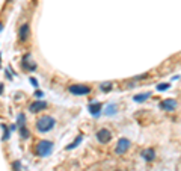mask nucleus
<instances>
[{"label":"nucleus","mask_w":181,"mask_h":171,"mask_svg":"<svg viewBox=\"0 0 181 171\" xmlns=\"http://www.w3.org/2000/svg\"><path fill=\"white\" fill-rule=\"evenodd\" d=\"M55 126H56V120L53 118V117H50V115H42L41 118H38L36 123H35V127H36V130H38L39 133L50 132V130H53Z\"/></svg>","instance_id":"nucleus-1"},{"label":"nucleus","mask_w":181,"mask_h":171,"mask_svg":"<svg viewBox=\"0 0 181 171\" xmlns=\"http://www.w3.org/2000/svg\"><path fill=\"white\" fill-rule=\"evenodd\" d=\"M53 147H55V144H53L51 141L42 139V141H39L38 144H36L35 154H36V156H39V158H47V156H50V154H51Z\"/></svg>","instance_id":"nucleus-2"},{"label":"nucleus","mask_w":181,"mask_h":171,"mask_svg":"<svg viewBox=\"0 0 181 171\" xmlns=\"http://www.w3.org/2000/svg\"><path fill=\"white\" fill-rule=\"evenodd\" d=\"M68 91L73 95H88L92 93V88L88 87V85H83V83H73L68 87Z\"/></svg>","instance_id":"nucleus-3"},{"label":"nucleus","mask_w":181,"mask_h":171,"mask_svg":"<svg viewBox=\"0 0 181 171\" xmlns=\"http://www.w3.org/2000/svg\"><path fill=\"white\" fill-rule=\"evenodd\" d=\"M30 38V26L29 23H23L18 29V40L20 42H26Z\"/></svg>","instance_id":"nucleus-4"},{"label":"nucleus","mask_w":181,"mask_h":171,"mask_svg":"<svg viewBox=\"0 0 181 171\" xmlns=\"http://www.w3.org/2000/svg\"><path fill=\"white\" fill-rule=\"evenodd\" d=\"M128 148H130V141L127 139V138H119L118 142H116V147H115V153L116 154H124Z\"/></svg>","instance_id":"nucleus-5"},{"label":"nucleus","mask_w":181,"mask_h":171,"mask_svg":"<svg viewBox=\"0 0 181 171\" xmlns=\"http://www.w3.org/2000/svg\"><path fill=\"white\" fill-rule=\"evenodd\" d=\"M97 139H98V142H101V144H107V142L112 139L110 130H107V129H100V130L97 132Z\"/></svg>","instance_id":"nucleus-6"},{"label":"nucleus","mask_w":181,"mask_h":171,"mask_svg":"<svg viewBox=\"0 0 181 171\" xmlns=\"http://www.w3.org/2000/svg\"><path fill=\"white\" fill-rule=\"evenodd\" d=\"M29 59H32V55H30V53H26V55L23 56V59H21V67H23V70L35 71L36 70V65H35V64H32V65H30V61Z\"/></svg>","instance_id":"nucleus-7"},{"label":"nucleus","mask_w":181,"mask_h":171,"mask_svg":"<svg viewBox=\"0 0 181 171\" xmlns=\"http://www.w3.org/2000/svg\"><path fill=\"white\" fill-rule=\"evenodd\" d=\"M160 109L166 111V112H172V111L177 109V101H175L174 99H166V100H163L162 103H160Z\"/></svg>","instance_id":"nucleus-8"},{"label":"nucleus","mask_w":181,"mask_h":171,"mask_svg":"<svg viewBox=\"0 0 181 171\" xmlns=\"http://www.w3.org/2000/svg\"><path fill=\"white\" fill-rule=\"evenodd\" d=\"M45 108H47V103H45V101H42V100H36V101H33V103H30L29 111L32 112V114H38V112L44 111Z\"/></svg>","instance_id":"nucleus-9"},{"label":"nucleus","mask_w":181,"mask_h":171,"mask_svg":"<svg viewBox=\"0 0 181 171\" xmlns=\"http://www.w3.org/2000/svg\"><path fill=\"white\" fill-rule=\"evenodd\" d=\"M89 112L94 117H98L101 112H103V105L97 103V101H90V103H89Z\"/></svg>","instance_id":"nucleus-10"},{"label":"nucleus","mask_w":181,"mask_h":171,"mask_svg":"<svg viewBox=\"0 0 181 171\" xmlns=\"http://www.w3.org/2000/svg\"><path fill=\"white\" fill-rule=\"evenodd\" d=\"M142 158L145 159L146 162L154 161V159H156V152H154V148H145V150L142 152Z\"/></svg>","instance_id":"nucleus-11"},{"label":"nucleus","mask_w":181,"mask_h":171,"mask_svg":"<svg viewBox=\"0 0 181 171\" xmlns=\"http://www.w3.org/2000/svg\"><path fill=\"white\" fill-rule=\"evenodd\" d=\"M150 97H151V93H143V94H137V95H134V97H133V100L137 101V103H142V101L148 100Z\"/></svg>","instance_id":"nucleus-12"},{"label":"nucleus","mask_w":181,"mask_h":171,"mask_svg":"<svg viewBox=\"0 0 181 171\" xmlns=\"http://www.w3.org/2000/svg\"><path fill=\"white\" fill-rule=\"evenodd\" d=\"M116 109H118V106L112 103V105H109L107 108L104 109V114L106 115H113V114H116Z\"/></svg>","instance_id":"nucleus-13"},{"label":"nucleus","mask_w":181,"mask_h":171,"mask_svg":"<svg viewBox=\"0 0 181 171\" xmlns=\"http://www.w3.org/2000/svg\"><path fill=\"white\" fill-rule=\"evenodd\" d=\"M82 139H83V136H82V135H79V136L76 138V139H74V141H73V142L70 144V146L67 147V150H73V148H76V147L79 146V144L82 142Z\"/></svg>","instance_id":"nucleus-14"},{"label":"nucleus","mask_w":181,"mask_h":171,"mask_svg":"<svg viewBox=\"0 0 181 171\" xmlns=\"http://www.w3.org/2000/svg\"><path fill=\"white\" fill-rule=\"evenodd\" d=\"M18 130H20V136L23 138V139H27V138L30 136V132L26 129V126H23V127H18Z\"/></svg>","instance_id":"nucleus-15"},{"label":"nucleus","mask_w":181,"mask_h":171,"mask_svg":"<svg viewBox=\"0 0 181 171\" xmlns=\"http://www.w3.org/2000/svg\"><path fill=\"white\" fill-rule=\"evenodd\" d=\"M17 123H18V127H23V126H26V115L21 112V114H18V117H17Z\"/></svg>","instance_id":"nucleus-16"},{"label":"nucleus","mask_w":181,"mask_h":171,"mask_svg":"<svg viewBox=\"0 0 181 171\" xmlns=\"http://www.w3.org/2000/svg\"><path fill=\"white\" fill-rule=\"evenodd\" d=\"M112 87H113V83H112V82H104V83L100 85V89L104 91V93H107V91L112 89Z\"/></svg>","instance_id":"nucleus-17"},{"label":"nucleus","mask_w":181,"mask_h":171,"mask_svg":"<svg viewBox=\"0 0 181 171\" xmlns=\"http://www.w3.org/2000/svg\"><path fill=\"white\" fill-rule=\"evenodd\" d=\"M12 168H14V171H21V162L20 161H14L12 162Z\"/></svg>","instance_id":"nucleus-18"},{"label":"nucleus","mask_w":181,"mask_h":171,"mask_svg":"<svg viewBox=\"0 0 181 171\" xmlns=\"http://www.w3.org/2000/svg\"><path fill=\"white\" fill-rule=\"evenodd\" d=\"M169 88V83H160V85H157V89L158 91H164V89H168Z\"/></svg>","instance_id":"nucleus-19"},{"label":"nucleus","mask_w":181,"mask_h":171,"mask_svg":"<svg viewBox=\"0 0 181 171\" xmlns=\"http://www.w3.org/2000/svg\"><path fill=\"white\" fill-rule=\"evenodd\" d=\"M2 127H3V129H5V135H3V141H6V139H8V138H9V130L6 129V126H5V124H2Z\"/></svg>","instance_id":"nucleus-20"},{"label":"nucleus","mask_w":181,"mask_h":171,"mask_svg":"<svg viewBox=\"0 0 181 171\" xmlns=\"http://www.w3.org/2000/svg\"><path fill=\"white\" fill-rule=\"evenodd\" d=\"M33 95H35L36 99H41V97H44V93H42V91H39V89H38V91H35V94H33Z\"/></svg>","instance_id":"nucleus-21"},{"label":"nucleus","mask_w":181,"mask_h":171,"mask_svg":"<svg viewBox=\"0 0 181 171\" xmlns=\"http://www.w3.org/2000/svg\"><path fill=\"white\" fill-rule=\"evenodd\" d=\"M30 82H32V85H33L35 88H38V87H39V85H38V80H36L35 77H30Z\"/></svg>","instance_id":"nucleus-22"},{"label":"nucleus","mask_w":181,"mask_h":171,"mask_svg":"<svg viewBox=\"0 0 181 171\" xmlns=\"http://www.w3.org/2000/svg\"><path fill=\"white\" fill-rule=\"evenodd\" d=\"M2 30H3V23L0 21V32H2Z\"/></svg>","instance_id":"nucleus-23"},{"label":"nucleus","mask_w":181,"mask_h":171,"mask_svg":"<svg viewBox=\"0 0 181 171\" xmlns=\"http://www.w3.org/2000/svg\"><path fill=\"white\" fill-rule=\"evenodd\" d=\"M2 91H3V85H0V93H2Z\"/></svg>","instance_id":"nucleus-24"},{"label":"nucleus","mask_w":181,"mask_h":171,"mask_svg":"<svg viewBox=\"0 0 181 171\" xmlns=\"http://www.w3.org/2000/svg\"><path fill=\"white\" fill-rule=\"evenodd\" d=\"M0 67H2V56H0Z\"/></svg>","instance_id":"nucleus-25"},{"label":"nucleus","mask_w":181,"mask_h":171,"mask_svg":"<svg viewBox=\"0 0 181 171\" xmlns=\"http://www.w3.org/2000/svg\"><path fill=\"white\" fill-rule=\"evenodd\" d=\"M8 2H12V0H8Z\"/></svg>","instance_id":"nucleus-26"}]
</instances>
